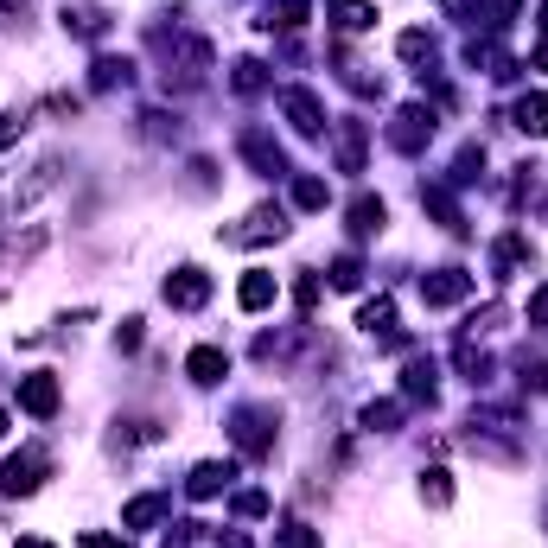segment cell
Masks as SVG:
<instances>
[{"label":"cell","instance_id":"obj_24","mask_svg":"<svg viewBox=\"0 0 548 548\" xmlns=\"http://www.w3.org/2000/svg\"><path fill=\"white\" fill-rule=\"evenodd\" d=\"M332 287H345V294L364 287V262H357V255H338V262H332Z\"/></svg>","mask_w":548,"mask_h":548},{"label":"cell","instance_id":"obj_11","mask_svg":"<svg viewBox=\"0 0 548 548\" xmlns=\"http://www.w3.org/2000/svg\"><path fill=\"white\" fill-rule=\"evenodd\" d=\"M338 166L364 173V122H338Z\"/></svg>","mask_w":548,"mask_h":548},{"label":"cell","instance_id":"obj_17","mask_svg":"<svg viewBox=\"0 0 548 548\" xmlns=\"http://www.w3.org/2000/svg\"><path fill=\"white\" fill-rule=\"evenodd\" d=\"M51 185H58V160H39V166H32V179L20 185V204H32V198H45Z\"/></svg>","mask_w":548,"mask_h":548},{"label":"cell","instance_id":"obj_10","mask_svg":"<svg viewBox=\"0 0 548 548\" xmlns=\"http://www.w3.org/2000/svg\"><path fill=\"white\" fill-rule=\"evenodd\" d=\"M230 478H236V466H230V459H204V466L192 472V498H217V491H224Z\"/></svg>","mask_w":548,"mask_h":548},{"label":"cell","instance_id":"obj_9","mask_svg":"<svg viewBox=\"0 0 548 548\" xmlns=\"http://www.w3.org/2000/svg\"><path fill=\"white\" fill-rule=\"evenodd\" d=\"M357 325H364L370 338H396V300H389V294L364 300V313H357Z\"/></svg>","mask_w":548,"mask_h":548},{"label":"cell","instance_id":"obj_7","mask_svg":"<svg viewBox=\"0 0 548 548\" xmlns=\"http://www.w3.org/2000/svg\"><path fill=\"white\" fill-rule=\"evenodd\" d=\"M166 300H173V306H204V300H211V281H204L198 268H179L173 281H166Z\"/></svg>","mask_w":548,"mask_h":548},{"label":"cell","instance_id":"obj_29","mask_svg":"<svg viewBox=\"0 0 548 548\" xmlns=\"http://www.w3.org/2000/svg\"><path fill=\"white\" fill-rule=\"evenodd\" d=\"M529 325L548 332V287H536V300H529Z\"/></svg>","mask_w":548,"mask_h":548},{"label":"cell","instance_id":"obj_19","mask_svg":"<svg viewBox=\"0 0 548 548\" xmlns=\"http://www.w3.org/2000/svg\"><path fill=\"white\" fill-rule=\"evenodd\" d=\"M243 153H249V160H255V166H262V173H287V160H281V147H268V141H262V134H249V141H243Z\"/></svg>","mask_w":548,"mask_h":548},{"label":"cell","instance_id":"obj_23","mask_svg":"<svg viewBox=\"0 0 548 548\" xmlns=\"http://www.w3.org/2000/svg\"><path fill=\"white\" fill-rule=\"evenodd\" d=\"M236 440H243L249 453H262V447H268V427H262V415H236Z\"/></svg>","mask_w":548,"mask_h":548},{"label":"cell","instance_id":"obj_15","mask_svg":"<svg viewBox=\"0 0 548 548\" xmlns=\"http://www.w3.org/2000/svg\"><path fill=\"white\" fill-rule=\"evenodd\" d=\"M160 517H166V498H134V504L122 510V523H128V529H153Z\"/></svg>","mask_w":548,"mask_h":548},{"label":"cell","instance_id":"obj_22","mask_svg":"<svg viewBox=\"0 0 548 548\" xmlns=\"http://www.w3.org/2000/svg\"><path fill=\"white\" fill-rule=\"evenodd\" d=\"M262 26H306V0H274Z\"/></svg>","mask_w":548,"mask_h":548},{"label":"cell","instance_id":"obj_25","mask_svg":"<svg viewBox=\"0 0 548 548\" xmlns=\"http://www.w3.org/2000/svg\"><path fill=\"white\" fill-rule=\"evenodd\" d=\"M408 396H427V402H434V364H408Z\"/></svg>","mask_w":548,"mask_h":548},{"label":"cell","instance_id":"obj_27","mask_svg":"<svg viewBox=\"0 0 548 548\" xmlns=\"http://www.w3.org/2000/svg\"><path fill=\"white\" fill-rule=\"evenodd\" d=\"M294 204H306V211H319V204H325V185H319V179H300V185H294Z\"/></svg>","mask_w":548,"mask_h":548},{"label":"cell","instance_id":"obj_2","mask_svg":"<svg viewBox=\"0 0 548 548\" xmlns=\"http://www.w3.org/2000/svg\"><path fill=\"white\" fill-rule=\"evenodd\" d=\"M268 236H274V243H281V236H287V217L274 211V204H255V211L243 217V230H230V243L255 249V243H268Z\"/></svg>","mask_w":548,"mask_h":548},{"label":"cell","instance_id":"obj_3","mask_svg":"<svg viewBox=\"0 0 548 548\" xmlns=\"http://www.w3.org/2000/svg\"><path fill=\"white\" fill-rule=\"evenodd\" d=\"M466 294H472V274H459V268L421 274V300L427 306H453V300H466Z\"/></svg>","mask_w":548,"mask_h":548},{"label":"cell","instance_id":"obj_34","mask_svg":"<svg viewBox=\"0 0 548 548\" xmlns=\"http://www.w3.org/2000/svg\"><path fill=\"white\" fill-rule=\"evenodd\" d=\"M83 548H122L115 536H83Z\"/></svg>","mask_w":548,"mask_h":548},{"label":"cell","instance_id":"obj_32","mask_svg":"<svg viewBox=\"0 0 548 548\" xmlns=\"http://www.w3.org/2000/svg\"><path fill=\"white\" fill-rule=\"evenodd\" d=\"M115 345H122V351H134V345H141V319H128L122 332H115Z\"/></svg>","mask_w":548,"mask_h":548},{"label":"cell","instance_id":"obj_12","mask_svg":"<svg viewBox=\"0 0 548 548\" xmlns=\"http://www.w3.org/2000/svg\"><path fill=\"white\" fill-rule=\"evenodd\" d=\"M236 300H243V313H262V306L274 300V274H243V287H236Z\"/></svg>","mask_w":548,"mask_h":548},{"label":"cell","instance_id":"obj_21","mask_svg":"<svg viewBox=\"0 0 548 548\" xmlns=\"http://www.w3.org/2000/svg\"><path fill=\"white\" fill-rule=\"evenodd\" d=\"M421 498H427V504H453V478L440 472V466H434V472H421Z\"/></svg>","mask_w":548,"mask_h":548},{"label":"cell","instance_id":"obj_6","mask_svg":"<svg viewBox=\"0 0 548 548\" xmlns=\"http://www.w3.org/2000/svg\"><path fill=\"white\" fill-rule=\"evenodd\" d=\"M281 109H287V122H294L300 134H319V128H325V109H319V96H313V90H287V96H281Z\"/></svg>","mask_w":548,"mask_h":548},{"label":"cell","instance_id":"obj_30","mask_svg":"<svg viewBox=\"0 0 548 548\" xmlns=\"http://www.w3.org/2000/svg\"><path fill=\"white\" fill-rule=\"evenodd\" d=\"M236 90H262V64H249V58L236 64Z\"/></svg>","mask_w":548,"mask_h":548},{"label":"cell","instance_id":"obj_28","mask_svg":"<svg viewBox=\"0 0 548 548\" xmlns=\"http://www.w3.org/2000/svg\"><path fill=\"white\" fill-rule=\"evenodd\" d=\"M427 51H434L427 32H402V58H427Z\"/></svg>","mask_w":548,"mask_h":548},{"label":"cell","instance_id":"obj_13","mask_svg":"<svg viewBox=\"0 0 548 548\" xmlns=\"http://www.w3.org/2000/svg\"><path fill=\"white\" fill-rule=\"evenodd\" d=\"M376 20V7H364V0H332V26L338 32H364Z\"/></svg>","mask_w":548,"mask_h":548},{"label":"cell","instance_id":"obj_5","mask_svg":"<svg viewBox=\"0 0 548 548\" xmlns=\"http://www.w3.org/2000/svg\"><path fill=\"white\" fill-rule=\"evenodd\" d=\"M20 408L32 421L58 415V376H26V383H20Z\"/></svg>","mask_w":548,"mask_h":548},{"label":"cell","instance_id":"obj_8","mask_svg":"<svg viewBox=\"0 0 548 548\" xmlns=\"http://www.w3.org/2000/svg\"><path fill=\"white\" fill-rule=\"evenodd\" d=\"M185 370H192V383H224V376H230V357L217 351V345H198L192 357H185Z\"/></svg>","mask_w":548,"mask_h":548},{"label":"cell","instance_id":"obj_20","mask_svg":"<svg viewBox=\"0 0 548 548\" xmlns=\"http://www.w3.org/2000/svg\"><path fill=\"white\" fill-rule=\"evenodd\" d=\"M396 421H402V402H370V408H364V427H370V434H389Z\"/></svg>","mask_w":548,"mask_h":548},{"label":"cell","instance_id":"obj_16","mask_svg":"<svg viewBox=\"0 0 548 548\" xmlns=\"http://www.w3.org/2000/svg\"><path fill=\"white\" fill-rule=\"evenodd\" d=\"M383 217H389V211H383V198H357V204H351V230H364V236L383 230Z\"/></svg>","mask_w":548,"mask_h":548},{"label":"cell","instance_id":"obj_4","mask_svg":"<svg viewBox=\"0 0 548 548\" xmlns=\"http://www.w3.org/2000/svg\"><path fill=\"white\" fill-rule=\"evenodd\" d=\"M434 134V115L421 109V102H408V109L396 115V128H389V141H396L402 153H421V141Z\"/></svg>","mask_w":548,"mask_h":548},{"label":"cell","instance_id":"obj_37","mask_svg":"<svg viewBox=\"0 0 548 548\" xmlns=\"http://www.w3.org/2000/svg\"><path fill=\"white\" fill-rule=\"evenodd\" d=\"M0 434H7V415H0Z\"/></svg>","mask_w":548,"mask_h":548},{"label":"cell","instance_id":"obj_18","mask_svg":"<svg viewBox=\"0 0 548 548\" xmlns=\"http://www.w3.org/2000/svg\"><path fill=\"white\" fill-rule=\"evenodd\" d=\"M421 204H427V211H434L447 230H466V224H459V211H453V198H447V185H427V192H421Z\"/></svg>","mask_w":548,"mask_h":548},{"label":"cell","instance_id":"obj_1","mask_svg":"<svg viewBox=\"0 0 548 548\" xmlns=\"http://www.w3.org/2000/svg\"><path fill=\"white\" fill-rule=\"evenodd\" d=\"M39 472H45V459H39V453H13V459H0V498H32V491H39Z\"/></svg>","mask_w":548,"mask_h":548},{"label":"cell","instance_id":"obj_35","mask_svg":"<svg viewBox=\"0 0 548 548\" xmlns=\"http://www.w3.org/2000/svg\"><path fill=\"white\" fill-rule=\"evenodd\" d=\"M536 64H542V71H548V39H542V51H536Z\"/></svg>","mask_w":548,"mask_h":548},{"label":"cell","instance_id":"obj_33","mask_svg":"<svg viewBox=\"0 0 548 548\" xmlns=\"http://www.w3.org/2000/svg\"><path fill=\"white\" fill-rule=\"evenodd\" d=\"M20 128H26V122H0V147H7V141H20Z\"/></svg>","mask_w":548,"mask_h":548},{"label":"cell","instance_id":"obj_36","mask_svg":"<svg viewBox=\"0 0 548 548\" xmlns=\"http://www.w3.org/2000/svg\"><path fill=\"white\" fill-rule=\"evenodd\" d=\"M20 548H51V542H20Z\"/></svg>","mask_w":548,"mask_h":548},{"label":"cell","instance_id":"obj_14","mask_svg":"<svg viewBox=\"0 0 548 548\" xmlns=\"http://www.w3.org/2000/svg\"><path fill=\"white\" fill-rule=\"evenodd\" d=\"M517 128H523V134H548V96H542V90L517 102Z\"/></svg>","mask_w":548,"mask_h":548},{"label":"cell","instance_id":"obj_26","mask_svg":"<svg viewBox=\"0 0 548 548\" xmlns=\"http://www.w3.org/2000/svg\"><path fill=\"white\" fill-rule=\"evenodd\" d=\"M274 548H319V536H313L306 523H287L281 536H274Z\"/></svg>","mask_w":548,"mask_h":548},{"label":"cell","instance_id":"obj_31","mask_svg":"<svg viewBox=\"0 0 548 548\" xmlns=\"http://www.w3.org/2000/svg\"><path fill=\"white\" fill-rule=\"evenodd\" d=\"M236 510H243V517H262L268 498H262V491H243V498H236Z\"/></svg>","mask_w":548,"mask_h":548}]
</instances>
